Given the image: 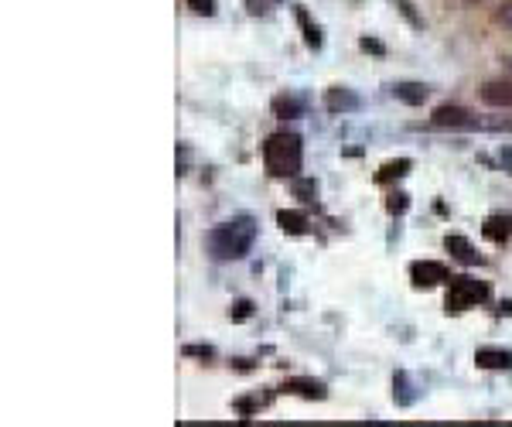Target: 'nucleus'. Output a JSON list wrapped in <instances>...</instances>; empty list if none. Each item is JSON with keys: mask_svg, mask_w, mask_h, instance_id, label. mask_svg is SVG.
<instances>
[{"mask_svg": "<svg viewBox=\"0 0 512 427\" xmlns=\"http://www.w3.org/2000/svg\"><path fill=\"white\" fill-rule=\"evenodd\" d=\"M256 240V223L250 216L229 219L209 233V253L216 260H243Z\"/></svg>", "mask_w": 512, "mask_h": 427, "instance_id": "1", "label": "nucleus"}, {"mask_svg": "<svg viewBox=\"0 0 512 427\" xmlns=\"http://www.w3.org/2000/svg\"><path fill=\"white\" fill-rule=\"evenodd\" d=\"M263 168L270 171L274 178H297L304 168V144L301 137L287 134H270L267 144H263Z\"/></svg>", "mask_w": 512, "mask_h": 427, "instance_id": "2", "label": "nucleus"}, {"mask_svg": "<svg viewBox=\"0 0 512 427\" xmlns=\"http://www.w3.org/2000/svg\"><path fill=\"white\" fill-rule=\"evenodd\" d=\"M489 298V287L482 281H475V277H451L448 281V298H444V305L448 311H468L475 305H482V301Z\"/></svg>", "mask_w": 512, "mask_h": 427, "instance_id": "3", "label": "nucleus"}, {"mask_svg": "<svg viewBox=\"0 0 512 427\" xmlns=\"http://www.w3.org/2000/svg\"><path fill=\"white\" fill-rule=\"evenodd\" d=\"M434 127H448V130H475V127H485L475 113H468L465 106H437L434 110Z\"/></svg>", "mask_w": 512, "mask_h": 427, "instance_id": "4", "label": "nucleus"}, {"mask_svg": "<svg viewBox=\"0 0 512 427\" xmlns=\"http://www.w3.org/2000/svg\"><path fill=\"white\" fill-rule=\"evenodd\" d=\"M410 281H414V287H437V284H448L451 274L444 264H437V260H417L414 267H410Z\"/></svg>", "mask_w": 512, "mask_h": 427, "instance_id": "5", "label": "nucleus"}, {"mask_svg": "<svg viewBox=\"0 0 512 427\" xmlns=\"http://www.w3.org/2000/svg\"><path fill=\"white\" fill-rule=\"evenodd\" d=\"M325 106H328V113H359L362 96L349 86H332L325 93Z\"/></svg>", "mask_w": 512, "mask_h": 427, "instance_id": "6", "label": "nucleus"}, {"mask_svg": "<svg viewBox=\"0 0 512 427\" xmlns=\"http://www.w3.org/2000/svg\"><path fill=\"white\" fill-rule=\"evenodd\" d=\"M482 100L495 106V110H512V82H485L482 86Z\"/></svg>", "mask_w": 512, "mask_h": 427, "instance_id": "7", "label": "nucleus"}, {"mask_svg": "<svg viewBox=\"0 0 512 427\" xmlns=\"http://www.w3.org/2000/svg\"><path fill=\"white\" fill-rule=\"evenodd\" d=\"M393 96L407 106H424L427 96H431V86H424V82H396Z\"/></svg>", "mask_w": 512, "mask_h": 427, "instance_id": "8", "label": "nucleus"}, {"mask_svg": "<svg viewBox=\"0 0 512 427\" xmlns=\"http://www.w3.org/2000/svg\"><path fill=\"white\" fill-rule=\"evenodd\" d=\"M475 363H478V369H512V352L509 349H478Z\"/></svg>", "mask_w": 512, "mask_h": 427, "instance_id": "9", "label": "nucleus"}, {"mask_svg": "<svg viewBox=\"0 0 512 427\" xmlns=\"http://www.w3.org/2000/svg\"><path fill=\"white\" fill-rule=\"evenodd\" d=\"M287 393H297V397H304V400H325L328 397V387L325 383H318V380H287Z\"/></svg>", "mask_w": 512, "mask_h": 427, "instance_id": "10", "label": "nucleus"}, {"mask_svg": "<svg viewBox=\"0 0 512 427\" xmlns=\"http://www.w3.org/2000/svg\"><path fill=\"white\" fill-rule=\"evenodd\" d=\"M482 233H485V240H492V243H506L512 236V219L509 216H489L482 226Z\"/></svg>", "mask_w": 512, "mask_h": 427, "instance_id": "11", "label": "nucleus"}, {"mask_svg": "<svg viewBox=\"0 0 512 427\" xmlns=\"http://www.w3.org/2000/svg\"><path fill=\"white\" fill-rule=\"evenodd\" d=\"M444 246H448V253L454 260H461V264H478V253H475V246L465 240V236H448L444 240Z\"/></svg>", "mask_w": 512, "mask_h": 427, "instance_id": "12", "label": "nucleus"}, {"mask_svg": "<svg viewBox=\"0 0 512 427\" xmlns=\"http://www.w3.org/2000/svg\"><path fill=\"white\" fill-rule=\"evenodd\" d=\"M277 223H280V229L284 233H291V236H304L308 233V216L304 212H277Z\"/></svg>", "mask_w": 512, "mask_h": 427, "instance_id": "13", "label": "nucleus"}, {"mask_svg": "<svg viewBox=\"0 0 512 427\" xmlns=\"http://www.w3.org/2000/svg\"><path fill=\"white\" fill-rule=\"evenodd\" d=\"M393 397H396V404H403V407H410L417 400V387H414V380H410L407 373H396V380H393Z\"/></svg>", "mask_w": 512, "mask_h": 427, "instance_id": "14", "label": "nucleus"}, {"mask_svg": "<svg viewBox=\"0 0 512 427\" xmlns=\"http://www.w3.org/2000/svg\"><path fill=\"white\" fill-rule=\"evenodd\" d=\"M274 113H277V117H301V113H304V100H301V96H294V93H284V96H277V100H274Z\"/></svg>", "mask_w": 512, "mask_h": 427, "instance_id": "15", "label": "nucleus"}, {"mask_svg": "<svg viewBox=\"0 0 512 427\" xmlns=\"http://www.w3.org/2000/svg\"><path fill=\"white\" fill-rule=\"evenodd\" d=\"M410 168H414V161H407V158H400V161H390V164H383V168H379L376 182H379V185H386V182H393V178H403V175H407Z\"/></svg>", "mask_w": 512, "mask_h": 427, "instance_id": "16", "label": "nucleus"}, {"mask_svg": "<svg viewBox=\"0 0 512 427\" xmlns=\"http://www.w3.org/2000/svg\"><path fill=\"white\" fill-rule=\"evenodd\" d=\"M297 21H301V28H304V41H308V48H321V35H318V28H311L308 14L297 11Z\"/></svg>", "mask_w": 512, "mask_h": 427, "instance_id": "17", "label": "nucleus"}, {"mask_svg": "<svg viewBox=\"0 0 512 427\" xmlns=\"http://www.w3.org/2000/svg\"><path fill=\"white\" fill-rule=\"evenodd\" d=\"M294 195L297 199H311V195H318V182H311V178H297Z\"/></svg>", "mask_w": 512, "mask_h": 427, "instance_id": "18", "label": "nucleus"}, {"mask_svg": "<svg viewBox=\"0 0 512 427\" xmlns=\"http://www.w3.org/2000/svg\"><path fill=\"white\" fill-rule=\"evenodd\" d=\"M188 7H192L195 14H205V18H209V14H216V0H185Z\"/></svg>", "mask_w": 512, "mask_h": 427, "instance_id": "19", "label": "nucleus"}, {"mask_svg": "<svg viewBox=\"0 0 512 427\" xmlns=\"http://www.w3.org/2000/svg\"><path fill=\"white\" fill-rule=\"evenodd\" d=\"M393 4L400 7L403 14H407V18H410V24H414V28H424V21H420L417 14H414V4H410V0H393Z\"/></svg>", "mask_w": 512, "mask_h": 427, "instance_id": "20", "label": "nucleus"}, {"mask_svg": "<svg viewBox=\"0 0 512 427\" xmlns=\"http://www.w3.org/2000/svg\"><path fill=\"white\" fill-rule=\"evenodd\" d=\"M250 315H253V305H250V301H239L236 311H229V318H233V322H243V318H250Z\"/></svg>", "mask_w": 512, "mask_h": 427, "instance_id": "21", "label": "nucleus"}, {"mask_svg": "<svg viewBox=\"0 0 512 427\" xmlns=\"http://www.w3.org/2000/svg\"><path fill=\"white\" fill-rule=\"evenodd\" d=\"M495 21H499L506 31H512V4H502V7H499V14H495Z\"/></svg>", "mask_w": 512, "mask_h": 427, "instance_id": "22", "label": "nucleus"}, {"mask_svg": "<svg viewBox=\"0 0 512 427\" xmlns=\"http://www.w3.org/2000/svg\"><path fill=\"white\" fill-rule=\"evenodd\" d=\"M499 161H502V168H506L509 175H512V147H502V151H499Z\"/></svg>", "mask_w": 512, "mask_h": 427, "instance_id": "23", "label": "nucleus"}, {"mask_svg": "<svg viewBox=\"0 0 512 427\" xmlns=\"http://www.w3.org/2000/svg\"><path fill=\"white\" fill-rule=\"evenodd\" d=\"M403 209H407V195H393L390 212H403Z\"/></svg>", "mask_w": 512, "mask_h": 427, "instance_id": "24", "label": "nucleus"}, {"mask_svg": "<svg viewBox=\"0 0 512 427\" xmlns=\"http://www.w3.org/2000/svg\"><path fill=\"white\" fill-rule=\"evenodd\" d=\"M362 48H366V52H383V45H379V41H369V38H362Z\"/></svg>", "mask_w": 512, "mask_h": 427, "instance_id": "25", "label": "nucleus"}, {"mask_svg": "<svg viewBox=\"0 0 512 427\" xmlns=\"http://www.w3.org/2000/svg\"><path fill=\"white\" fill-rule=\"evenodd\" d=\"M250 4V14H260L263 11V0H246Z\"/></svg>", "mask_w": 512, "mask_h": 427, "instance_id": "26", "label": "nucleus"}]
</instances>
